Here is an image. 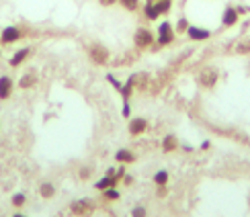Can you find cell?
<instances>
[{
    "label": "cell",
    "mask_w": 250,
    "mask_h": 217,
    "mask_svg": "<svg viewBox=\"0 0 250 217\" xmlns=\"http://www.w3.org/2000/svg\"><path fill=\"white\" fill-rule=\"evenodd\" d=\"M146 17H148L150 20L158 19V10H156V6H154L152 2H148V4H146Z\"/></svg>",
    "instance_id": "16"
},
{
    "label": "cell",
    "mask_w": 250,
    "mask_h": 217,
    "mask_svg": "<svg viewBox=\"0 0 250 217\" xmlns=\"http://www.w3.org/2000/svg\"><path fill=\"white\" fill-rule=\"evenodd\" d=\"M29 54H31V49H29V47H23V49H19L17 54H15L13 58H10V61H8V64L13 66V68H19V66L23 64V61H25V59L29 58Z\"/></svg>",
    "instance_id": "8"
},
{
    "label": "cell",
    "mask_w": 250,
    "mask_h": 217,
    "mask_svg": "<svg viewBox=\"0 0 250 217\" xmlns=\"http://www.w3.org/2000/svg\"><path fill=\"white\" fill-rule=\"evenodd\" d=\"M113 182H115V178H109V177H107V178H103V180L97 182V189H109Z\"/></svg>",
    "instance_id": "21"
},
{
    "label": "cell",
    "mask_w": 250,
    "mask_h": 217,
    "mask_svg": "<svg viewBox=\"0 0 250 217\" xmlns=\"http://www.w3.org/2000/svg\"><path fill=\"white\" fill-rule=\"evenodd\" d=\"M172 39H174V31L170 23H162L158 27V45H168Z\"/></svg>",
    "instance_id": "2"
},
{
    "label": "cell",
    "mask_w": 250,
    "mask_h": 217,
    "mask_svg": "<svg viewBox=\"0 0 250 217\" xmlns=\"http://www.w3.org/2000/svg\"><path fill=\"white\" fill-rule=\"evenodd\" d=\"M41 197H45V199H49V197H54V187H51L49 182H45V184H41Z\"/></svg>",
    "instance_id": "14"
},
{
    "label": "cell",
    "mask_w": 250,
    "mask_h": 217,
    "mask_svg": "<svg viewBox=\"0 0 250 217\" xmlns=\"http://www.w3.org/2000/svg\"><path fill=\"white\" fill-rule=\"evenodd\" d=\"M176 148V138L174 136H166L164 141H162V150L164 152H172Z\"/></svg>",
    "instance_id": "13"
},
{
    "label": "cell",
    "mask_w": 250,
    "mask_h": 217,
    "mask_svg": "<svg viewBox=\"0 0 250 217\" xmlns=\"http://www.w3.org/2000/svg\"><path fill=\"white\" fill-rule=\"evenodd\" d=\"M131 217H146V209L144 207H135L131 211Z\"/></svg>",
    "instance_id": "23"
},
{
    "label": "cell",
    "mask_w": 250,
    "mask_h": 217,
    "mask_svg": "<svg viewBox=\"0 0 250 217\" xmlns=\"http://www.w3.org/2000/svg\"><path fill=\"white\" fill-rule=\"evenodd\" d=\"M13 80H10V76H0V100H6L10 95H13Z\"/></svg>",
    "instance_id": "6"
},
{
    "label": "cell",
    "mask_w": 250,
    "mask_h": 217,
    "mask_svg": "<svg viewBox=\"0 0 250 217\" xmlns=\"http://www.w3.org/2000/svg\"><path fill=\"white\" fill-rule=\"evenodd\" d=\"M154 6H156V10H158V15H162V13H166V10L170 8V0H158Z\"/></svg>",
    "instance_id": "17"
},
{
    "label": "cell",
    "mask_w": 250,
    "mask_h": 217,
    "mask_svg": "<svg viewBox=\"0 0 250 217\" xmlns=\"http://www.w3.org/2000/svg\"><path fill=\"white\" fill-rule=\"evenodd\" d=\"M105 197H107V199H117L119 193H117L115 189H105Z\"/></svg>",
    "instance_id": "22"
},
{
    "label": "cell",
    "mask_w": 250,
    "mask_h": 217,
    "mask_svg": "<svg viewBox=\"0 0 250 217\" xmlns=\"http://www.w3.org/2000/svg\"><path fill=\"white\" fill-rule=\"evenodd\" d=\"M109 82H111V84L115 86V88H121V84H119V82H117L115 78H113V76H109Z\"/></svg>",
    "instance_id": "27"
},
{
    "label": "cell",
    "mask_w": 250,
    "mask_h": 217,
    "mask_svg": "<svg viewBox=\"0 0 250 217\" xmlns=\"http://www.w3.org/2000/svg\"><path fill=\"white\" fill-rule=\"evenodd\" d=\"M133 41H135V45L138 47H148V45H152L154 35H152V31H148V29H138L135 31Z\"/></svg>",
    "instance_id": "3"
},
{
    "label": "cell",
    "mask_w": 250,
    "mask_h": 217,
    "mask_svg": "<svg viewBox=\"0 0 250 217\" xmlns=\"http://www.w3.org/2000/svg\"><path fill=\"white\" fill-rule=\"evenodd\" d=\"M21 37H23V33H21L19 27H6V29H2V33H0V43L10 45V43H15V41H19Z\"/></svg>",
    "instance_id": "1"
},
{
    "label": "cell",
    "mask_w": 250,
    "mask_h": 217,
    "mask_svg": "<svg viewBox=\"0 0 250 217\" xmlns=\"http://www.w3.org/2000/svg\"><path fill=\"white\" fill-rule=\"evenodd\" d=\"M215 80H217L215 70H205L203 74H201V84H203V86H213Z\"/></svg>",
    "instance_id": "11"
},
{
    "label": "cell",
    "mask_w": 250,
    "mask_h": 217,
    "mask_svg": "<svg viewBox=\"0 0 250 217\" xmlns=\"http://www.w3.org/2000/svg\"><path fill=\"white\" fill-rule=\"evenodd\" d=\"M13 217H25V215H21V213H15V215H13Z\"/></svg>",
    "instance_id": "28"
},
{
    "label": "cell",
    "mask_w": 250,
    "mask_h": 217,
    "mask_svg": "<svg viewBox=\"0 0 250 217\" xmlns=\"http://www.w3.org/2000/svg\"><path fill=\"white\" fill-rule=\"evenodd\" d=\"M187 35H189L193 41H203V39L211 37V31L201 29V27H189V29H187Z\"/></svg>",
    "instance_id": "7"
},
{
    "label": "cell",
    "mask_w": 250,
    "mask_h": 217,
    "mask_svg": "<svg viewBox=\"0 0 250 217\" xmlns=\"http://www.w3.org/2000/svg\"><path fill=\"white\" fill-rule=\"evenodd\" d=\"M90 56H92V61H97V64H105V61L109 59V51L105 47H92L90 51Z\"/></svg>",
    "instance_id": "9"
},
{
    "label": "cell",
    "mask_w": 250,
    "mask_h": 217,
    "mask_svg": "<svg viewBox=\"0 0 250 217\" xmlns=\"http://www.w3.org/2000/svg\"><path fill=\"white\" fill-rule=\"evenodd\" d=\"M115 160L117 162H121V164H127V162H133L135 160V156L129 152V150H119L117 154H115Z\"/></svg>",
    "instance_id": "12"
},
{
    "label": "cell",
    "mask_w": 250,
    "mask_h": 217,
    "mask_svg": "<svg viewBox=\"0 0 250 217\" xmlns=\"http://www.w3.org/2000/svg\"><path fill=\"white\" fill-rule=\"evenodd\" d=\"M166 180H168V172L160 170V172L154 174V182H156V184H166Z\"/></svg>",
    "instance_id": "18"
},
{
    "label": "cell",
    "mask_w": 250,
    "mask_h": 217,
    "mask_svg": "<svg viewBox=\"0 0 250 217\" xmlns=\"http://www.w3.org/2000/svg\"><path fill=\"white\" fill-rule=\"evenodd\" d=\"M119 2H121V6L125 10H135L138 4H140V0H119Z\"/></svg>",
    "instance_id": "19"
},
{
    "label": "cell",
    "mask_w": 250,
    "mask_h": 217,
    "mask_svg": "<svg viewBox=\"0 0 250 217\" xmlns=\"http://www.w3.org/2000/svg\"><path fill=\"white\" fill-rule=\"evenodd\" d=\"M238 17H240L238 8H234V6H226L224 15H222V25H224V27H234V25L238 23Z\"/></svg>",
    "instance_id": "4"
},
{
    "label": "cell",
    "mask_w": 250,
    "mask_h": 217,
    "mask_svg": "<svg viewBox=\"0 0 250 217\" xmlns=\"http://www.w3.org/2000/svg\"><path fill=\"white\" fill-rule=\"evenodd\" d=\"M115 2H117V0H101L103 6H111V4H115Z\"/></svg>",
    "instance_id": "26"
},
{
    "label": "cell",
    "mask_w": 250,
    "mask_h": 217,
    "mask_svg": "<svg viewBox=\"0 0 250 217\" xmlns=\"http://www.w3.org/2000/svg\"><path fill=\"white\" fill-rule=\"evenodd\" d=\"M187 29H189V27H187V20L181 19V20H179V31H187Z\"/></svg>",
    "instance_id": "24"
},
{
    "label": "cell",
    "mask_w": 250,
    "mask_h": 217,
    "mask_svg": "<svg viewBox=\"0 0 250 217\" xmlns=\"http://www.w3.org/2000/svg\"><path fill=\"white\" fill-rule=\"evenodd\" d=\"M92 209H95V203H92L90 199H80V201L72 203V211H74L76 215H86Z\"/></svg>",
    "instance_id": "5"
},
{
    "label": "cell",
    "mask_w": 250,
    "mask_h": 217,
    "mask_svg": "<svg viewBox=\"0 0 250 217\" xmlns=\"http://www.w3.org/2000/svg\"><path fill=\"white\" fill-rule=\"evenodd\" d=\"M146 127H148V123H146V119H133L131 123H129V133L131 136H140V133H144L146 131Z\"/></svg>",
    "instance_id": "10"
},
{
    "label": "cell",
    "mask_w": 250,
    "mask_h": 217,
    "mask_svg": "<svg viewBox=\"0 0 250 217\" xmlns=\"http://www.w3.org/2000/svg\"><path fill=\"white\" fill-rule=\"evenodd\" d=\"M123 117H129V105H127V102H125V105H123Z\"/></svg>",
    "instance_id": "25"
},
{
    "label": "cell",
    "mask_w": 250,
    "mask_h": 217,
    "mask_svg": "<svg viewBox=\"0 0 250 217\" xmlns=\"http://www.w3.org/2000/svg\"><path fill=\"white\" fill-rule=\"evenodd\" d=\"M25 203H27V197H25L23 193H17L15 197H13V205H15V207H23Z\"/></svg>",
    "instance_id": "20"
},
{
    "label": "cell",
    "mask_w": 250,
    "mask_h": 217,
    "mask_svg": "<svg viewBox=\"0 0 250 217\" xmlns=\"http://www.w3.org/2000/svg\"><path fill=\"white\" fill-rule=\"evenodd\" d=\"M33 82H35V76H31V74H25L23 78H21L19 86H21V88H29V86H33Z\"/></svg>",
    "instance_id": "15"
}]
</instances>
